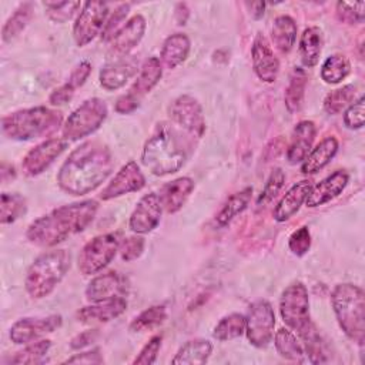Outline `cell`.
Returning <instances> with one entry per match:
<instances>
[{
  "label": "cell",
  "instance_id": "6da1fadb",
  "mask_svg": "<svg viewBox=\"0 0 365 365\" xmlns=\"http://www.w3.org/2000/svg\"><path fill=\"white\" fill-rule=\"evenodd\" d=\"M114 168L107 144L90 140L76 147L57 173L58 187L71 195H86L100 187Z\"/></svg>",
  "mask_w": 365,
  "mask_h": 365
},
{
  "label": "cell",
  "instance_id": "7a4b0ae2",
  "mask_svg": "<svg viewBox=\"0 0 365 365\" xmlns=\"http://www.w3.org/2000/svg\"><path fill=\"white\" fill-rule=\"evenodd\" d=\"M98 210L96 200L66 204L34 220L26 231V238L38 247H54L84 231Z\"/></svg>",
  "mask_w": 365,
  "mask_h": 365
},
{
  "label": "cell",
  "instance_id": "3957f363",
  "mask_svg": "<svg viewBox=\"0 0 365 365\" xmlns=\"http://www.w3.org/2000/svg\"><path fill=\"white\" fill-rule=\"evenodd\" d=\"M188 158V141L173 124L157 123L141 151L143 165L154 175L174 174Z\"/></svg>",
  "mask_w": 365,
  "mask_h": 365
},
{
  "label": "cell",
  "instance_id": "277c9868",
  "mask_svg": "<svg viewBox=\"0 0 365 365\" xmlns=\"http://www.w3.org/2000/svg\"><path fill=\"white\" fill-rule=\"evenodd\" d=\"M60 127H63L61 113L44 106L17 110L1 118L3 134L16 141L47 137Z\"/></svg>",
  "mask_w": 365,
  "mask_h": 365
},
{
  "label": "cell",
  "instance_id": "5b68a950",
  "mask_svg": "<svg viewBox=\"0 0 365 365\" xmlns=\"http://www.w3.org/2000/svg\"><path fill=\"white\" fill-rule=\"evenodd\" d=\"M71 267V254L67 250H51L40 254L30 264L24 288L33 299L48 297L63 281Z\"/></svg>",
  "mask_w": 365,
  "mask_h": 365
},
{
  "label": "cell",
  "instance_id": "8992f818",
  "mask_svg": "<svg viewBox=\"0 0 365 365\" xmlns=\"http://www.w3.org/2000/svg\"><path fill=\"white\" fill-rule=\"evenodd\" d=\"M331 305L339 328L354 342L365 341V294L355 284L344 282L334 287Z\"/></svg>",
  "mask_w": 365,
  "mask_h": 365
},
{
  "label": "cell",
  "instance_id": "52a82bcc",
  "mask_svg": "<svg viewBox=\"0 0 365 365\" xmlns=\"http://www.w3.org/2000/svg\"><path fill=\"white\" fill-rule=\"evenodd\" d=\"M108 108L103 98L91 97L84 100L66 118L61 133L67 141H77L98 130L107 118Z\"/></svg>",
  "mask_w": 365,
  "mask_h": 365
},
{
  "label": "cell",
  "instance_id": "ba28073f",
  "mask_svg": "<svg viewBox=\"0 0 365 365\" xmlns=\"http://www.w3.org/2000/svg\"><path fill=\"white\" fill-rule=\"evenodd\" d=\"M279 314L284 324L298 332V335L311 325L309 295L302 282H292L282 291L279 297Z\"/></svg>",
  "mask_w": 365,
  "mask_h": 365
},
{
  "label": "cell",
  "instance_id": "9c48e42d",
  "mask_svg": "<svg viewBox=\"0 0 365 365\" xmlns=\"http://www.w3.org/2000/svg\"><path fill=\"white\" fill-rule=\"evenodd\" d=\"M118 248L120 240L113 232L93 237L83 245L78 254V271L83 275H93L100 272L113 261V258L118 252Z\"/></svg>",
  "mask_w": 365,
  "mask_h": 365
},
{
  "label": "cell",
  "instance_id": "30bf717a",
  "mask_svg": "<svg viewBox=\"0 0 365 365\" xmlns=\"http://www.w3.org/2000/svg\"><path fill=\"white\" fill-rule=\"evenodd\" d=\"M171 123L191 137L201 138L205 133V117L201 104L192 96L182 94L168 106Z\"/></svg>",
  "mask_w": 365,
  "mask_h": 365
},
{
  "label": "cell",
  "instance_id": "8fae6325",
  "mask_svg": "<svg viewBox=\"0 0 365 365\" xmlns=\"http://www.w3.org/2000/svg\"><path fill=\"white\" fill-rule=\"evenodd\" d=\"M275 314L272 305L265 299L252 302L245 315V335L255 348H265L274 336Z\"/></svg>",
  "mask_w": 365,
  "mask_h": 365
},
{
  "label": "cell",
  "instance_id": "7c38bea8",
  "mask_svg": "<svg viewBox=\"0 0 365 365\" xmlns=\"http://www.w3.org/2000/svg\"><path fill=\"white\" fill-rule=\"evenodd\" d=\"M110 16L108 4L104 1H86L73 24V37L78 47L91 43L101 34Z\"/></svg>",
  "mask_w": 365,
  "mask_h": 365
},
{
  "label": "cell",
  "instance_id": "4fadbf2b",
  "mask_svg": "<svg viewBox=\"0 0 365 365\" xmlns=\"http://www.w3.org/2000/svg\"><path fill=\"white\" fill-rule=\"evenodd\" d=\"M68 141L66 138L53 137L36 144L21 161V171L27 177H36L46 171L60 154L67 148Z\"/></svg>",
  "mask_w": 365,
  "mask_h": 365
},
{
  "label": "cell",
  "instance_id": "5bb4252c",
  "mask_svg": "<svg viewBox=\"0 0 365 365\" xmlns=\"http://www.w3.org/2000/svg\"><path fill=\"white\" fill-rule=\"evenodd\" d=\"M63 324L60 314H51L47 317H26L17 319L9 332L11 342L17 345L29 344L46 334L57 331Z\"/></svg>",
  "mask_w": 365,
  "mask_h": 365
},
{
  "label": "cell",
  "instance_id": "9a60e30c",
  "mask_svg": "<svg viewBox=\"0 0 365 365\" xmlns=\"http://www.w3.org/2000/svg\"><path fill=\"white\" fill-rule=\"evenodd\" d=\"M161 215L163 205L160 195L155 192H148L143 195L135 204L128 220V228L134 234H148L157 228L161 221Z\"/></svg>",
  "mask_w": 365,
  "mask_h": 365
},
{
  "label": "cell",
  "instance_id": "2e32d148",
  "mask_svg": "<svg viewBox=\"0 0 365 365\" xmlns=\"http://www.w3.org/2000/svg\"><path fill=\"white\" fill-rule=\"evenodd\" d=\"M144 185L145 177L140 170L138 164L135 161H128L115 173L111 181L103 188L100 198L103 201H108L124 194L140 191L141 188H144Z\"/></svg>",
  "mask_w": 365,
  "mask_h": 365
},
{
  "label": "cell",
  "instance_id": "e0dca14e",
  "mask_svg": "<svg viewBox=\"0 0 365 365\" xmlns=\"http://www.w3.org/2000/svg\"><path fill=\"white\" fill-rule=\"evenodd\" d=\"M252 68L257 77L264 83H274L279 73V60L268 38L262 33H257L251 46Z\"/></svg>",
  "mask_w": 365,
  "mask_h": 365
},
{
  "label": "cell",
  "instance_id": "ac0fdd59",
  "mask_svg": "<svg viewBox=\"0 0 365 365\" xmlns=\"http://www.w3.org/2000/svg\"><path fill=\"white\" fill-rule=\"evenodd\" d=\"M138 70V61L135 57L123 56L101 67L98 73L100 86L107 91H115L124 87Z\"/></svg>",
  "mask_w": 365,
  "mask_h": 365
},
{
  "label": "cell",
  "instance_id": "d6986e66",
  "mask_svg": "<svg viewBox=\"0 0 365 365\" xmlns=\"http://www.w3.org/2000/svg\"><path fill=\"white\" fill-rule=\"evenodd\" d=\"M348 182H349V174L345 170L334 171L332 174L321 180L318 184L312 185L305 200V205L309 208H315L332 201L339 194H342Z\"/></svg>",
  "mask_w": 365,
  "mask_h": 365
},
{
  "label": "cell",
  "instance_id": "ffe728a7",
  "mask_svg": "<svg viewBox=\"0 0 365 365\" xmlns=\"http://www.w3.org/2000/svg\"><path fill=\"white\" fill-rule=\"evenodd\" d=\"M127 292L125 279L115 271L103 272L94 277L87 288H86V298L90 302L111 299L115 297H123Z\"/></svg>",
  "mask_w": 365,
  "mask_h": 365
},
{
  "label": "cell",
  "instance_id": "44dd1931",
  "mask_svg": "<svg viewBox=\"0 0 365 365\" xmlns=\"http://www.w3.org/2000/svg\"><path fill=\"white\" fill-rule=\"evenodd\" d=\"M127 309V301L124 297H115L111 299L91 302L87 307L80 308L76 317L83 324L108 322L120 317Z\"/></svg>",
  "mask_w": 365,
  "mask_h": 365
},
{
  "label": "cell",
  "instance_id": "7402d4cb",
  "mask_svg": "<svg viewBox=\"0 0 365 365\" xmlns=\"http://www.w3.org/2000/svg\"><path fill=\"white\" fill-rule=\"evenodd\" d=\"M312 188V182L309 180H302L289 187V190L281 197L278 204L274 208L272 217L277 222H285L291 217H294L301 205L305 202L309 191Z\"/></svg>",
  "mask_w": 365,
  "mask_h": 365
},
{
  "label": "cell",
  "instance_id": "603a6c76",
  "mask_svg": "<svg viewBox=\"0 0 365 365\" xmlns=\"http://www.w3.org/2000/svg\"><path fill=\"white\" fill-rule=\"evenodd\" d=\"M317 135V125L311 120L299 121L291 137V143L287 150V160L289 164H298L305 160V157L312 150V144Z\"/></svg>",
  "mask_w": 365,
  "mask_h": 365
},
{
  "label": "cell",
  "instance_id": "cb8c5ba5",
  "mask_svg": "<svg viewBox=\"0 0 365 365\" xmlns=\"http://www.w3.org/2000/svg\"><path fill=\"white\" fill-rule=\"evenodd\" d=\"M194 188H195V182L190 177H178L164 184L158 194L163 210L168 214H174L180 211L187 202V200L190 198Z\"/></svg>",
  "mask_w": 365,
  "mask_h": 365
},
{
  "label": "cell",
  "instance_id": "d4e9b609",
  "mask_svg": "<svg viewBox=\"0 0 365 365\" xmlns=\"http://www.w3.org/2000/svg\"><path fill=\"white\" fill-rule=\"evenodd\" d=\"M147 21L141 14H134L121 26V29L111 38V50L117 54H127L144 37Z\"/></svg>",
  "mask_w": 365,
  "mask_h": 365
},
{
  "label": "cell",
  "instance_id": "484cf974",
  "mask_svg": "<svg viewBox=\"0 0 365 365\" xmlns=\"http://www.w3.org/2000/svg\"><path fill=\"white\" fill-rule=\"evenodd\" d=\"M339 143L336 137L328 135L322 138L305 157V160L301 164V173L304 175H312L321 171L324 167H327L331 160L335 157L338 153Z\"/></svg>",
  "mask_w": 365,
  "mask_h": 365
},
{
  "label": "cell",
  "instance_id": "4316f807",
  "mask_svg": "<svg viewBox=\"0 0 365 365\" xmlns=\"http://www.w3.org/2000/svg\"><path fill=\"white\" fill-rule=\"evenodd\" d=\"M190 50V37L184 33H174L164 40L160 51V61L165 68L173 70L187 60Z\"/></svg>",
  "mask_w": 365,
  "mask_h": 365
},
{
  "label": "cell",
  "instance_id": "83f0119b",
  "mask_svg": "<svg viewBox=\"0 0 365 365\" xmlns=\"http://www.w3.org/2000/svg\"><path fill=\"white\" fill-rule=\"evenodd\" d=\"M161 76H163V64L160 58L157 57L145 58L128 93L134 94L137 98H141L158 84V81L161 80Z\"/></svg>",
  "mask_w": 365,
  "mask_h": 365
},
{
  "label": "cell",
  "instance_id": "f1b7e54d",
  "mask_svg": "<svg viewBox=\"0 0 365 365\" xmlns=\"http://www.w3.org/2000/svg\"><path fill=\"white\" fill-rule=\"evenodd\" d=\"M297 33L298 27L291 16L281 14L274 19L271 27V40L274 47L279 53L287 54L294 48L297 41Z\"/></svg>",
  "mask_w": 365,
  "mask_h": 365
},
{
  "label": "cell",
  "instance_id": "f546056e",
  "mask_svg": "<svg viewBox=\"0 0 365 365\" xmlns=\"http://www.w3.org/2000/svg\"><path fill=\"white\" fill-rule=\"evenodd\" d=\"M322 44H324V36H322V30L318 26H309L302 31L299 37L298 50H299L301 61L305 67L311 68L318 64L321 51H322Z\"/></svg>",
  "mask_w": 365,
  "mask_h": 365
},
{
  "label": "cell",
  "instance_id": "4dcf8cb0",
  "mask_svg": "<svg viewBox=\"0 0 365 365\" xmlns=\"http://www.w3.org/2000/svg\"><path fill=\"white\" fill-rule=\"evenodd\" d=\"M212 352V345L210 341L202 338H195L187 341L180 346L175 356L171 359L174 365H202L208 361Z\"/></svg>",
  "mask_w": 365,
  "mask_h": 365
},
{
  "label": "cell",
  "instance_id": "1f68e13d",
  "mask_svg": "<svg viewBox=\"0 0 365 365\" xmlns=\"http://www.w3.org/2000/svg\"><path fill=\"white\" fill-rule=\"evenodd\" d=\"M272 338L275 349L281 358L294 362H304V346L298 342L297 336L288 328H279Z\"/></svg>",
  "mask_w": 365,
  "mask_h": 365
},
{
  "label": "cell",
  "instance_id": "d6a6232c",
  "mask_svg": "<svg viewBox=\"0 0 365 365\" xmlns=\"http://www.w3.org/2000/svg\"><path fill=\"white\" fill-rule=\"evenodd\" d=\"M251 195H252V188L251 187H245L242 190H240L238 192L232 194L227 202L221 207V210L218 211L215 221L220 227H225L227 224H230L238 214H241L250 204L251 201Z\"/></svg>",
  "mask_w": 365,
  "mask_h": 365
},
{
  "label": "cell",
  "instance_id": "836d02e7",
  "mask_svg": "<svg viewBox=\"0 0 365 365\" xmlns=\"http://www.w3.org/2000/svg\"><path fill=\"white\" fill-rule=\"evenodd\" d=\"M351 73V63L342 53H334L321 66V78L327 84H338Z\"/></svg>",
  "mask_w": 365,
  "mask_h": 365
},
{
  "label": "cell",
  "instance_id": "e575fe53",
  "mask_svg": "<svg viewBox=\"0 0 365 365\" xmlns=\"http://www.w3.org/2000/svg\"><path fill=\"white\" fill-rule=\"evenodd\" d=\"M33 17V4L31 3H21L14 13L6 20L1 29V38L4 43H11L30 23Z\"/></svg>",
  "mask_w": 365,
  "mask_h": 365
},
{
  "label": "cell",
  "instance_id": "d590c367",
  "mask_svg": "<svg viewBox=\"0 0 365 365\" xmlns=\"http://www.w3.org/2000/svg\"><path fill=\"white\" fill-rule=\"evenodd\" d=\"M307 88V74L302 68H295L289 77V83L285 88L284 101L289 113H297L302 107Z\"/></svg>",
  "mask_w": 365,
  "mask_h": 365
},
{
  "label": "cell",
  "instance_id": "8d00e7d4",
  "mask_svg": "<svg viewBox=\"0 0 365 365\" xmlns=\"http://www.w3.org/2000/svg\"><path fill=\"white\" fill-rule=\"evenodd\" d=\"M245 334V315L232 312L222 317L214 327L212 336L217 341H231Z\"/></svg>",
  "mask_w": 365,
  "mask_h": 365
},
{
  "label": "cell",
  "instance_id": "74e56055",
  "mask_svg": "<svg viewBox=\"0 0 365 365\" xmlns=\"http://www.w3.org/2000/svg\"><path fill=\"white\" fill-rule=\"evenodd\" d=\"M27 212V201L17 192H1L0 197V222L11 224Z\"/></svg>",
  "mask_w": 365,
  "mask_h": 365
},
{
  "label": "cell",
  "instance_id": "f35d334b",
  "mask_svg": "<svg viewBox=\"0 0 365 365\" xmlns=\"http://www.w3.org/2000/svg\"><path fill=\"white\" fill-rule=\"evenodd\" d=\"M355 96H356V86L354 84H346L344 87L335 88L325 96L322 103L324 110L332 115L339 114L355 101Z\"/></svg>",
  "mask_w": 365,
  "mask_h": 365
},
{
  "label": "cell",
  "instance_id": "ab89813d",
  "mask_svg": "<svg viewBox=\"0 0 365 365\" xmlns=\"http://www.w3.org/2000/svg\"><path fill=\"white\" fill-rule=\"evenodd\" d=\"M167 319L165 305H153L143 312H140L130 324V331L133 332H145L153 331L160 327Z\"/></svg>",
  "mask_w": 365,
  "mask_h": 365
},
{
  "label": "cell",
  "instance_id": "60d3db41",
  "mask_svg": "<svg viewBox=\"0 0 365 365\" xmlns=\"http://www.w3.org/2000/svg\"><path fill=\"white\" fill-rule=\"evenodd\" d=\"M51 346L50 339H40L36 342L29 344L21 351L16 352L10 358V364L14 365H29V364H40L48 354V349Z\"/></svg>",
  "mask_w": 365,
  "mask_h": 365
},
{
  "label": "cell",
  "instance_id": "b9f144b4",
  "mask_svg": "<svg viewBox=\"0 0 365 365\" xmlns=\"http://www.w3.org/2000/svg\"><path fill=\"white\" fill-rule=\"evenodd\" d=\"M299 336L305 344V352L309 356V361L312 364L328 362V354H327L325 345L312 324L302 334H299Z\"/></svg>",
  "mask_w": 365,
  "mask_h": 365
},
{
  "label": "cell",
  "instance_id": "7bdbcfd3",
  "mask_svg": "<svg viewBox=\"0 0 365 365\" xmlns=\"http://www.w3.org/2000/svg\"><path fill=\"white\" fill-rule=\"evenodd\" d=\"M46 13L50 20L56 23H66L70 20L78 10H81L83 3L80 1H44Z\"/></svg>",
  "mask_w": 365,
  "mask_h": 365
},
{
  "label": "cell",
  "instance_id": "ee69618b",
  "mask_svg": "<svg viewBox=\"0 0 365 365\" xmlns=\"http://www.w3.org/2000/svg\"><path fill=\"white\" fill-rule=\"evenodd\" d=\"M285 184V174L281 168H274L269 174V177L265 181V185L261 191V194L257 198V207H265L268 205L282 190Z\"/></svg>",
  "mask_w": 365,
  "mask_h": 365
},
{
  "label": "cell",
  "instance_id": "f6af8a7d",
  "mask_svg": "<svg viewBox=\"0 0 365 365\" xmlns=\"http://www.w3.org/2000/svg\"><path fill=\"white\" fill-rule=\"evenodd\" d=\"M335 13L339 21L346 24H358L365 19V3L364 1H338Z\"/></svg>",
  "mask_w": 365,
  "mask_h": 365
},
{
  "label": "cell",
  "instance_id": "bcb514c9",
  "mask_svg": "<svg viewBox=\"0 0 365 365\" xmlns=\"http://www.w3.org/2000/svg\"><path fill=\"white\" fill-rule=\"evenodd\" d=\"M288 248L297 257H302L309 251V248H311V232H309V228L307 225L299 227L298 230H295L289 235Z\"/></svg>",
  "mask_w": 365,
  "mask_h": 365
},
{
  "label": "cell",
  "instance_id": "7dc6e473",
  "mask_svg": "<svg viewBox=\"0 0 365 365\" xmlns=\"http://www.w3.org/2000/svg\"><path fill=\"white\" fill-rule=\"evenodd\" d=\"M364 113H365V100L361 96L344 113V124L349 130H359L364 127Z\"/></svg>",
  "mask_w": 365,
  "mask_h": 365
},
{
  "label": "cell",
  "instance_id": "c3c4849f",
  "mask_svg": "<svg viewBox=\"0 0 365 365\" xmlns=\"http://www.w3.org/2000/svg\"><path fill=\"white\" fill-rule=\"evenodd\" d=\"M144 245H145V241L140 234L124 238V241L120 242V248H118L121 259L127 262L137 259L143 254Z\"/></svg>",
  "mask_w": 365,
  "mask_h": 365
},
{
  "label": "cell",
  "instance_id": "681fc988",
  "mask_svg": "<svg viewBox=\"0 0 365 365\" xmlns=\"http://www.w3.org/2000/svg\"><path fill=\"white\" fill-rule=\"evenodd\" d=\"M128 10H130L128 3H123L114 9V11L108 16L104 24V29L101 31V36L104 40H111L113 36L121 29V21L125 19Z\"/></svg>",
  "mask_w": 365,
  "mask_h": 365
},
{
  "label": "cell",
  "instance_id": "f907efd6",
  "mask_svg": "<svg viewBox=\"0 0 365 365\" xmlns=\"http://www.w3.org/2000/svg\"><path fill=\"white\" fill-rule=\"evenodd\" d=\"M161 342L163 336L161 335H154L148 339V342L141 348L138 355L134 358L133 364L134 365H151L157 361L158 352L161 349Z\"/></svg>",
  "mask_w": 365,
  "mask_h": 365
},
{
  "label": "cell",
  "instance_id": "816d5d0a",
  "mask_svg": "<svg viewBox=\"0 0 365 365\" xmlns=\"http://www.w3.org/2000/svg\"><path fill=\"white\" fill-rule=\"evenodd\" d=\"M91 70H93L91 63L87 61V60H83V61H80V63L73 68V71L70 73V76H68V78H67L66 83H67L68 86H71V87L76 90V88L81 87V86L86 83V80H87L88 76L91 74Z\"/></svg>",
  "mask_w": 365,
  "mask_h": 365
},
{
  "label": "cell",
  "instance_id": "f5cc1de1",
  "mask_svg": "<svg viewBox=\"0 0 365 365\" xmlns=\"http://www.w3.org/2000/svg\"><path fill=\"white\" fill-rule=\"evenodd\" d=\"M103 362H104V358L100 354L98 348H93L90 351L74 354L73 356H70L64 361V364H103Z\"/></svg>",
  "mask_w": 365,
  "mask_h": 365
},
{
  "label": "cell",
  "instance_id": "db71d44e",
  "mask_svg": "<svg viewBox=\"0 0 365 365\" xmlns=\"http://www.w3.org/2000/svg\"><path fill=\"white\" fill-rule=\"evenodd\" d=\"M74 91H76V90H74L71 86H68L67 83H64V84H61L60 87L54 88V90L50 93V96H48V103H50L51 106H61V104H66V103H68V101L73 98Z\"/></svg>",
  "mask_w": 365,
  "mask_h": 365
},
{
  "label": "cell",
  "instance_id": "11a10c76",
  "mask_svg": "<svg viewBox=\"0 0 365 365\" xmlns=\"http://www.w3.org/2000/svg\"><path fill=\"white\" fill-rule=\"evenodd\" d=\"M140 106V98H137L134 94L131 93H127V94H123L117 98L115 101V106H114V110L118 113V114H130L133 113L134 110H137V107Z\"/></svg>",
  "mask_w": 365,
  "mask_h": 365
},
{
  "label": "cell",
  "instance_id": "9f6ffc18",
  "mask_svg": "<svg viewBox=\"0 0 365 365\" xmlns=\"http://www.w3.org/2000/svg\"><path fill=\"white\" fill-rule=\"evenodd\" d=\"M98 336V331L97 329H88V331H83L80 334H77L76 336L71 338L70 341V348L73 349H81L84 346H88L90 344H93Z\"/></svg>",
  "mask_w": 365,
  "mask_h": 365
},
{
  "label": "cell",
  "instance_id": "6f0895ef",
  "mask_svg": "<svg viewBox=\"0 0 365 365\" xmlns=\"http://www.w3.org/2000/svg\"><path fill=\"white\" fill-rule=\"evenodd\" d=\"M1 181L3 182H7V175L10 174V175H13V177H16V173H14V167L13 165H9V164H6V163H3L1 164Z\"/></svg>",
  "mask_w": 365,
  "mask_h": 365
}]
</instances>
